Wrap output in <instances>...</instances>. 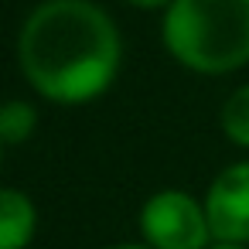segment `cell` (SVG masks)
I'll use <instances>...</instances> for the list:
<instances>
[{
  "mask_svg": "<svg viewBox=\"0 0 249 249\" xmlns=\"http://www.w3.org/2000/svg\"><path fill=\"white\" fill-rule=\"evenodd\" d=\"M18 58L41 96L86 103L116 79L120 35L92 0H45L21 28Z\"/></svg>",
  "mask_w": 249,
  "mask_h": 249,
  "instance_id": "obj_1",
  "label": "cell"
},
{
  "mask_svg": "<svg viewBox=\"0 0 249 249\" xmlns=\"http://www.w3.org/2000/svg\"><path fill=\"white\" fill-rule=\"evenodd\" d=\"M167 52L205 75L249 62V0H174L164 14Z\"/></svg>",
  "mask_w": 249,
  "mask_h": 249,
  "instance_id": "obj_2",
  "label": "cell"
},
{
  "mask_svg": "<svg viewBox=\"0 0 249 249\" xmlns=\"http://www.w3.org/2000/svg\"><path fill=\"white\" fill-rule=\"evenodd\" d=\"M140 232L154 249H208L205 205L184 191H157L140 212Z\"/></svg>",
  "mask_w": 249,
  "mask_h": 249,
  "instance_id": "obj_3",
  "label": "cell"
},
{
  "mask_svg": "<svg viewBox=\"0 0 249 249\" xmlns=\"http://www.w3.org/2000/svg\"><path fill=\"white\" fill-rule=\"evenodd\" d=\"M205 215L212 239L235 246L249 242V160L225 167L212 181L205 198Z\"/></svg>",
  "mask_w": 249,
  "mask_h": 249,
  "instance_id": "obj_4",
  "label": "cell"
},
{
  "mask_svg": "<svg viewBox=\"0 0 249 249\" xmlns=\"http://www.w3.org/2000/svg\"><path fill=\"white\" fill-rule=\"evenodd\" d=\"M35 205L28 195L0 188V249H24L35 235Z\"/></svg>",
  "mask_w": 249,
  "mask_h": 249,
  "instance_id": "obj_5",
  "label": "cell"
},
{
  "mask_svg": "<svg viewBox=\"0 0 249 249\" xmlns=\"http://www.w3.org/2000/svg\"><path fill=\"white\" fill-rule=\"evenodd\" d=\"M38 126V113L28 103H4L0 106V143H21L35 133Z\"/></svg>",
  "mask_w": 249,
  "mask_h": 249,
  "instance_id": "obj_6",
  "label": "cell"
},
{
  "mask_svg": "<svg viewBox=\"0 0 249 249\" xmlns=\"http://www.w3.org/2000/svg\"><path fill=\"white\" fill-rule=\"evenodd\" d=\"M222 130L232 143L249 147V86H239L222 106Z\"/></svg>",
  "mask_w": 249,
  "mask_h": 249,
  "instance_id": "obj_7",
  "label": "cell"
},
{
  "mask_svg": "<svg viewBox=\"0 0 249 249\" xmlns=\"http://www.w3.org/2000/svg\"><path fill=\"white\" fill-rule=\"evenodd\" d=\"M126 4H133V7H147V11H154V7H171L174 0H126Z\"/></svg>",
  "mask_w": 249,
  "mask_h": 249,
  "instance_id": "obj_8",
  "label": "cell"
},
{
  "mask_svg": "<svg viewBox=\"0 0 249 249\" xmlns=\"http://www.w3.org/2000/svg\"><path fill=\"white\" fill-rule=\"evenodd\" d=\"M208 249H246V246H235V242H215V246H208Z\"/></svg>",
  "mask_w": 249,
  "mask_h": 249,
  "instance_id": "obj_9",
  "label": "cell"
},
{
  "mask_svg": "<svg viewBox=\"0 0 249 249\" xmlns=\"http://www.w3.org/2000/svg\"><path fill=\"white\" fill-rule=\"evenodd\" d=\"M116 249H154V246H116Z\"/></svg>",
  "mask_w": 249,
  "mask_h": 249,
  "instance_id": "obj_10",
  "label": "cell"
},
{
  "mask_svg": "<svg viewBox=\"0 0 249 249\" xmlns=\"http://www.w3.org/2000/svg\"><path fill=\"white\" fill-rule=\"evenodd\" d=\"M0 147H4V143H0Z\"/></svg>",
  "mask_w": 249,
  "mask_h": 249,
  "instance_id": "obj_11",
  "label": "cell"
}]
</instances>
